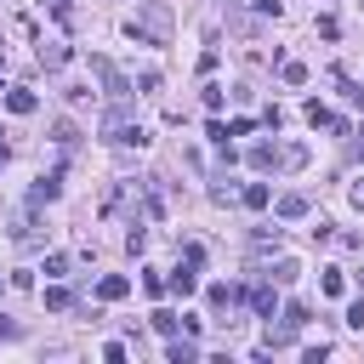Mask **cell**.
<instances>
[{"mask_svg": "<svg viewBox=\"0 0 364 364\" xmlns=\"http://www.w3.org/2000/svg\"><path fill=\"white\" fill-rule=\"evenodd\" d=\"M131 34L148 40V46H165V40H171V11H165L159 0H142L136 17H131Z\"/></svg>", "mask_w": 364, "mask_h": 364, "instance_id": "1", "label": "cell"}, {"mask_svg": "<svg viewBox=\"0 0 364 364\" xmlns=\"http://www.w3.org/2000/svg\"><path fill=\"white\" fill-rule=\"evenodd\" d=\"M102 136H108V142H136V148L148 142V131H142V125H131L119 108H114V114H102Z\"/></svg>", "mask_w": 364, "mask_h": 364, "instance_id": "2", "label": "cell"}, {"mask_svg": "<svg viewBox=\"0 0 364 364\" xmlns=\"http://www.w3.org/2000/svg\"><path fill=\"white\" fill-rule=\"evenodd\" d=\"M91 74L102 80V91H108L114 102H119V97H131V80H125V74H119V68H114L108 57H91Z\"/></svg>", "mask_w": 364, "mask_h": 364, "instance_id": "3", "label": "cell"}, {"mask_svg": "<svg viewBox=\"0 0 364 364\" xmlns=\"http://www.w3.org/2000/svg\"><path fill=\"white\" fill-rule=\"evenodd\" d=\"M193 267H199V262H182V267L171 273L165 290H171V296H193V290H199V273H193Z\"/></svg>", "mask_w": 364, "mask_h": 364, "instance_id": "4", "label": "cell"}, {"mask_svg": "<svg viewBox=\"0 0 364 364\" xmlns=\"http://www.w3.org/2000/svg\"><path fill=\"white\" fill-rule=\"evenodd\" d=\"M97 296H102V301H125V296H131V279L108 273V279H97Z\"/></svg>", "mask_w": 364, "mask_h": 364, "instance_id": "5", "label": "cell"}, {"mask_svg": "<svg viewBox=\"0 0 364 364\" xmlns=\"http://www.w3.org/2000/svg\"><path fill=\"white\" fill-rule=\"evenodd\" d=\"M57 193H63V176L51 171V176H40V182H34V193H28V199H34V205H46V199H57Z\"/></svg>", "mask_w": 364, "mask_h": 364, "instance_id": "6", "label": "cell"}, {"mask_svg": "<svg viewBox=\"0 0 364 364\" xmlns=\"http://www.w3.org/2000/svg\"><path fill=\"white\" fill-rule=\"evenodd\" d=\"M279 216H284V222H301V216H307V193H284V199H279Z\"/></svg>", "mask_w": 364, "mask_h": 364, "instance_id": "7", "label": "cell"}, {"mask_svg": "<svg viewBox=\"0 0 364 364\" xmlns=\"http://www.w3.org/2000/svg\"><path fill=\"white\" fill-rule=\"evenodd\" d=\"M250 165H256V171H273V165H279V148H273V142H256V148H250Z\"/></svg>", "mask_w": 364, "mask_h": 364, "instance_id": "8", "label": "cell"}, {"mask_svg": "<svg viewBox=\"0 0 364 364\" xmlns=\"http://www.w3.org/2000/svg\"><path fill=\"white\" fill-rule=\"evenodd\" d=\"M250 307H256L262 318H273V284H250Z\"/></svg>", "mask_w": 364, "mask_h": 364, "instance_id": "9", "label": "cell"}, {"mask_svg": "<svg viewBox=\"0 0 364 364\" xmlns=\"http://www.w3.org/2000/svg\"><path fill=\"white\" fill-rule=\"evenodd\" d=\"M40 63H46V68H63V63H68V46L46 40V46H40Z\"/></svg>", "mask_w": 364, "mask_h": 364, "instance_id": "10", "label": "cell"}, {"mask_svg": "<svg viewBox=\"0 0 364 364\" xmlns=\"http://www.w3.org/2000/svg\"><path fill=\"white\" fill-rule=\"evenodd\" d=\"M6 108H11V114H34V91H23V85L6 91Z\"/></svg>", "mask_w": 364, "mask_h": 364, "instance_id": "11", "label": "cell"}, {"mask_svg": "<svg viewBox=\"0 0 364 364\" xmlns=\"http://www.w3.org/2000/svg\"><path fill=\"white\" fill-rule=\"evenodd\" d=\"M165 358H171V364H193V358H199V347H193V341H171V347H165Z\"/></svg>", "mask_w": 364, "mask_h": 364, "instance_id": "12", "label": "cell"}, {"mask_svg": "<svg viewBox=\"0 0 364 364\" xmlns=\"http://www.w3.org/2000/svg\"><path fill=\"white\" fill-rule=\"evenodd\" d=\"M301 159H307V148H301V142H284V148H279V165H284V171H296Z\"/></svg>", "mask_w": 364, "mask_h": 364, "instance_id": "13", "label": "cell"}, {"mask_svg": "<svg viewBox=\"0 0 364 364\" xmlns=\"http://www.w3.org/2000/svg\"><path fill=\"white\" fill-rule=\"evenodd\" d=\"M267 199H273L267 182H250V188H245V205H250V210H267Z\"/></svg>", "mask_w": 364, "mask_h": 364, "instance_id": "14", "label": "cell"}, {"mask_svg": "<svg viewBox=\"0 0 364 364\" xmlns=\"http://www.w3.org/2000/svg\"><path fill=\"white\" fill-rule=\"evenodd\" d=\"M318 290H324V296H341V290H347V279H341L336 267H324V273H318Z\"/></svg>", "mask_w": 364, "mask_h": 364, "instance_id": "15", "label": "cell"}, {"mask_svg": "<svg viewBox=\"0 0 364 364\" xmlns=\"http://www.w3.org/2000/svg\"><path fill=\"white\" fill-rule=\"evenodd\" d=\"M46 307H51V313H63V307H74V296H68L63 284H51V290H46Z\"/></svg>", "mask_w": 364, "mask_h": 364, "instance_id": "16", "label": "cell"}, {"mask_svg": "<svg viewBox=\"0 0 364 364\" xmlns=\"http://www.w3.org/2000/svg\"><path fill=\"white\" fill-rule=\"evenodd\" d=\"M176 324H182V318H176V313H165V307H159V313H154V330H159V336H176Z\"/></svg>", "mask_w": 364, "mask_h": 364, "instance_id": "17", "label": "cell"}, {"mask_svg": "<svg viewBox=\"0 0 364 364\" xmlns=\"http://www.w3.org/2000/svg\"><path fill=\"white\" fill-rule=\"evenodd\" d=\"M279 74H284V85H301V80H307V63H284Z\"/></svg>", "mask_w": 364, "mask_h": 364, "instance_id": "18", "label": "cell"}, {"mask_svg": "<svg viewBox=\"0 0 364 364\" xmlns=\"http://www.w3.org/2000/svg\"><path fill=\"white\" fill-rule=\"evenodd\" d=\"M347 324H353V330H364V296H358V301L347 307Z\"/></svg>", "mask_w": 364, "mask_h": 364, "instance_id": "19", "label": "cell"}, {"mask_svg": "<svg viewBox=\"0 0 364 364\" xmlns=\"http://www.w3.org/2000/svg\"><path fill=\"white\" fill-rule=\"evenodd\" d=\"M46 6H51V11H57V17H63V23H68V17H74V6H68V0H46Z\"/></svg>", "mask_w": 364, "mask_h": 364, "instance_id": "20", "label": "cell"}, {"mask_svg": "<svg viewBox=\"0 0 364 364\" xmlns=\"http://www.w3.org/2000/svg\"><path fill=\"white\" fill-rule=\"evenodd\" d=\"M256 11H267V17H279V0H250Z\"/></svg>", "mask_w": 364, "mask_h": 364, "instance_id": "21", "label": "cell"}, {"mask_svg": "<svg viewBox=\"0 0 364 364\" xmlns=\"http://www.w3.org/2000/svg\"><path fill=\"white\" fill-rule=\"evenodd\" d=\"M347 102H353V108H364V91H358V85H347Z\"/></svg>", "mask_w": 364, "mask_h": 364, "instance_id": "22", "label": "cell"}, {"mask_svg": "<svg viewBox=\"0 0 364 364\" xmlns=\"http://www.w3.org/2000/svg\"><path fill=\"white\" fill-rule=\"evenodd\" d=\"M353 205H358V210H364V176H358V182H353Z\"/></svg>", "mask_w": 364, "mask_h": 364, "instance_id": "23", "label": "cell"}, {"mask_svg": "<svg viewBox=\"0 0 364 364\" xmlns=\"http://www.w3.org/2000/svg\"><path fill=\"white\" fill-rule=\"evenodd\" d=\"M358 284H364V267H358Z\"/></svg>", "mask_w": 364, "mask_h": 364, "instance_id": "24", "label": "cell"}, {"mask_svg": "<svg viewBox=\"0 0 364 364\" xmlns=\"http://www.w3.org/2000/svg\"><path fill=\"white\" fill-rule=\"evenodd\" d=\"M0 165H6V148H0Z\"/></svg>", "mask_w": 364, "mask_h": 364, "instance_id": "25", "label": "cell"}]
</instances>
